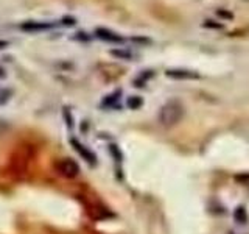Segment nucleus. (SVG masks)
Here are the masks:
<instances>
[{"instance_id":"nucleus-5","label":"nucleus","mask_w":249,"mask_h":234,"mask_svg":"<svg viewBox=\"0 0 249 234\" xmlns=\"http://www.w3.org/2000/svg\"><path fill=\"white\" fill-rule=\"evenodd\" d=\"M72 145H73L75 150H76L78 153H80L86 161L90 162V164H95V155H93L90 150H88V147H84L83 144H80V142H78V140H75V139H72Z\"/></svg>"},{"instance_id":"nucleus-2","label":"nucleus","mask_w":249,"mask_h":234,"mask_svg":"<svg viewBox=\"0 0 249 234\" xmlns=\"http://www.w3.org/2000/svg\"><path fill=\"white\" fill-rule=\"evenodd\" d=\"M54 169H56V172L61 176H64L67 179H73L80 175V166H78V162H75L70 158L59 159L56 164H54Z\"/></svg>"},{"instance_id":"nucleus-14","label":"nucleus","mask_w":249,"mask_h":234,"mask_svg":"<svg viewBox=\"0 0 249 234\" xmlns=\"http://www.w3.org/2000/svg\"><path fill=\"white\" fill-rule=\"evenodd\" d=\"M6 45H8V42H6V41H0V49H5Z\"/></svg>"},{"instance_id":"nucleus-12","label":"nucleus","mask_w":249,"mask_h":234,"mask_svg":"<svg viewBox=\"0 0 249 234\" xmlns=\"http://www.w3.org/2000/svg\"><path fill=\"white\" fill-rule=\"evenodd\" d=\"M237 181H240L241 184H245V186H249V174L237 175Z\"/></svg>"},{"instance_id":"nucleus-6","label":"nucleus","mask_w":249,"mask_h":234,"mask_svg":"<svg viewBox=\"0 0 249 234\" xmlns=\"http://www.w3.org/2000/svg\"><path fill=\"white\" fill-rule=\"evenodd\" d=\"M53 27H54V23H50V22H28V23H23L20 28L27 31H42V30H49Z\"/></svg>"},{"instance_id":"nucleus-8","label":"nucleus","mask_w":249,"mask_h":234,"mask_svg":"<svg viewBox=\"0 0 249 234\" xmlns=\"http://www.w3.org/2000/svg\"><path fill=\"white\" fill-rule=\"evenodd\" d=\"M151 77H154L153 70H145L142 75L137 77V80H134V86H136V88H142V86H145V83L150 80Z\"/></svg>"},{"instance_id":"nucleus-7","label":"nucleus","mask_w":249,"mask_h":234,"mask_svg":"<svg viewBox=\"0 0 249 234\" xmlns=\"http://www.w3.org/2000/svg\"><path fill=\"white\" fill-rule=\"evenodd\" d=\"M233 218H235V222L237 223H241V225H245L248 223V211L245 209V206H237L235 211H233Z\"/></svg>"},{"instance_id":"nucleus-3","label":"nucleus","mask_w":249,"mask_h":234,"mask_svg":"<svg viewBox=\"0 0 249 234\" xmlns=\"http://www.w3.org/2000/svg\"><path fill=\"white\" fill-rule=\"evenodd\" d=\"M165 75L173 80H199V74L190 69H168Z\"/></svg>"},{"instance_id":"nucleus-11","label":"nucleus","mask_w":249,"mask_h":234,"mask_svg":"<svg viewBox=\"0 0 249 234\" xmlns=\"http://www.w3.org/2000/svg\"><path fill=\"white\" fill-rule=\"evenodd\" d=\"M119 96H120V91H117L115 94H112V96H109V97L105 100V105H111V103H114V101L119 100Z\"/></svg>"},{"instance_id":"nucleus-10","label":"nucleus","mask_w":249,"mask_h":234,"mask_svg":"<svg viewBox=\"0 0 249 234\" xmlns=\"http://www.w3.org/2000/svg\"><path fill=\"white\" fill-rule=\"evenodd\" d=\"M112 55H115V57H120V58H124V59H131V58H132V53H129V52L112 50Z\"/></svg>"},{"instance_id":"nucleus-4","label":"nucleus","mask_w":249,"mask_h":234,"mask_svg":"<svg viewBox=\"0 0 249 234\" xmlns=\"http://www.w3.org/2000/svg\"><path fill=\"white\" fill-rule=\"evenodd\" d=\"M95 35H97V38L103 39V41H106V42H112V44H122V42H124V39L122 36H119L117 33H114V31L106 30V28H98L95 31Z\"/></svg>"},{"instance_id":"nucleus-1","label":"nucleus","mask_w":249,"mask_h":234,"mask_svg":"<svg viewBox=\"0 0 249 234\" xmlns=\"http://www.w3.org/2000/svg\"><path fill=\"white\" fill-rule=\"evenodd\" d=\"M182 116H184V106L181 105V101L170 100L160 108L159 122L163 127H175L176 123L181 122Z\"/></svg>"},{"instance_id":"nucleus-13","label":"nucleus","mask_w":249,"mask_h":234,"mask_svg":"<svg viewBox=\"0 0 249 234\" xmlns=\"http://www.w3.org/2000/svg\"><path fill=\"white\" fill-rule=\"evenodd\" d=\"M218 16H221V18H224V19H232V14L231 13H226L223 10H218Z\"/></svg>"},{"instance_id":"nucleus-9","label":"nucleus","mask_w":249,"mask_h":234,"mask_svg":"<svg viewBox=\"0 0 249 234\" xmlns=\"http://www.w3.org/2000/svg\"><path fill=\"white\" fill-rule=\"evenodd\" d=\"M126 105H128V108H131V109H139L140 106L143 105V100L140 98V97H137V96H132V97L128 98Z\"/></svg>"}]
</instances>
